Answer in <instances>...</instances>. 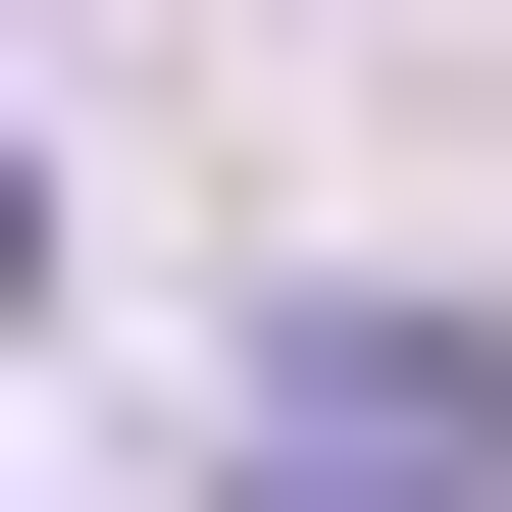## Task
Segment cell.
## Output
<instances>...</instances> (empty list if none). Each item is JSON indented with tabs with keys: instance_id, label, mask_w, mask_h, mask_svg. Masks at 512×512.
<instances>
[{
	"instance_id": "cell-1",
	"label": "cell",
	"mask_w": 512,
	"mask_h": 512,
	"mask_svg": "<svg viewBox=\"0 0 512 512\" xmlns=\"http://www.w3.org/2000/svg\"><path fill=\"white\" fill-rule=\"evenodd\" d=\"M205 512H512V308H308L205 410Z\"/></svg>"
}]
</instances>
